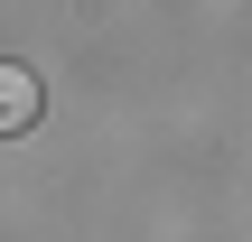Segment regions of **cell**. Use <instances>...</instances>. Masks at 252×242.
<instances>
[{"label": "cell", "mask_w": 252, "mask_h": 242, "mask_svg": "<svg viewBox=\"0 0 252 242\" xmlns=\"http://www.w3.org/2000/svg\"><path fill=\"white\" fill-rule=\"evenodd\" d=\"M47 121V84H37V65H0V140H28Z\"/></svg>", "instance_id": "1"}]
</instances>
